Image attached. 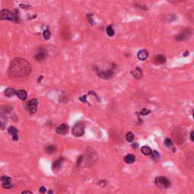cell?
I'll use <instances>...</instances> for the list:
<instances>
[{
  "label": "cell",
  "mask_w": 194,
  "mask_h": 194,
  "mask_svg": "<svg viewBox=\"0 0 194 194\" xmlns=\"http://www.w3.org/2000/svg\"><path fill=\"white\" fill-rule=\"evenodd\" d=\"M5 95L7 96V97H11L13 96L16 95V90H15L14 89L12 88H8L7 90H5Z\"/></svg>",
  "instance_id": "obj_17"
},
{
  "label": "cell",
  "mask_w": 194,
  "mask_h": 194,
  "mask_svg": "<svg viewBox=\"0 0 194 194\" xmlns=\"http://www.w3.org/2000/svg\"><path fill=\"white\" fill-rule=\"evenodd\" d=\"M155 62L156 64H164L166 62V58L163 55H158L155 58Z\"/></svg>",
  "instance_id": "obj_12"
},
{
  "label": "cell",
  "mask_w": 194,
  "mask_h": 194,
  "mask_svg": "<svg viewBox=\"0 0 194 194\" xmlns=\"http://www.w3.org/2000/svg\"><path fill=\"white\" fill-rule=\"evenodd\" d=\"M0 180L2 182V186L5 189H11L12 186V180L8 176H2Z\"/></svg>",
  "instance_id": "obj_6"
},
{
  "label": "cell",
  "mask_w": 194,
  "mask_h": 194,
  "mask_svg": "<svg viewBox=\"0 0 194 194\" xmlns=\"http://www.w3.org/2000/svg\"><path fill=\"white\" fill-rule=\"evenodd\" d=\"M126 140L128 142H132L134 140V135L132 132H128L126 134Z\"/></svg>",
  "instance_id": "obj_23"
},
{
  "label": "cell",
  "mask_w": 194,
  "mask_h": 194,
  "mask_svg": "<svg viewBox=\"0 0 194 194\" xmlns=\"http://www.w3.org/2000/svg\"><path fill=\"white\" fill-rule=\"evenodd\" d=\"M106 33H107V34L109 35V37H113V36H114V34H115V31H114V29L112 28V27H111V26H109V27H107Z\"/></svg>",
  "instance_id": "obj_22"
},
{
  "label": "cell",
  "mask_w": 194,
  "mask_h": 194,
  "mask_svg": "<svg viewBox=\"0 0 194 194\" xmlns=\"http://www.w3.org/2000/svg\"><path fill=\"white\" fill-rule=\"evenodd\" d=\"M186 37H187V34H185V33H180L178 36H176L175 39L178 41H182V40L186 39Z\"/></svg>",
  "instance_id": "obj_21"
},
{
  "label": "cell",
  "mask_w": 194,
  "mask_h": 194,
  "mask_svg": "<svg viewBox=\"0 0 194 194\" xmlns=\"http://www.w3.org/2000/svg\"><path fill=\"white\" fill-rule=\"evenodd\" d=\"M22 194H32L31 191H29V190H24Z\"/></svg>",
  "instance_id": "obj_28"
},
{
  "label": "cell",
  "mask_w": 194,
  "mask_h": 194,
  "mask_svg": "<svg viewBox=\"0 0 194 194\" xmlns=\"http://www.w3.org/2000/svg\"><path fill=\"white\" fill-rule=\"evenodd\" d=\"M132 75L134 77V78H136V79H140V78H142V71L140 70V68H136L135 70L132 71Z\"/></svg>",
  "instance_id": "obj_16"
},
{
  "label": "cell",
  "mask_w": 194,
  "mask_h": 194,
  "mask_svg": "<svg viewBox=\"0 0 194 194\" xmlns=\"http://www.w3.org/2000/svg\"><path fill=\"white\" fill-rule=\"evenodd\" d=\"M16 95L21 100H25L27 99V94L26 93V91L25 90H18V91H16Z\"/></svg>",
  "instance_id": "obj_13"
},
{
  "label": "cell",
  "mask_w": 194,
  "mask_h": 194,
  "mask_svg": "<svg viewBox=\"0 0 194 194\" xmlns=\"http://www.w3.org/2000/svg\"><path fill=\"white\" fill-rule=\"evenodd\" d=\"M0 127H1V121H0Z\"/></svg>",
  "instance_id": "obj_31"
},
{
  "label": "cell",
  "mask_w": 194,
  "mask_h": 194,
  "mask_svg": "<svg viewBox=\"0 0 194 194\" xmlns=\"http://www.w3.org/2000/svg\"><path fill=\"white\" fill-rule=\"evenodd\" d=\"M114 73L111 70H106V71H103V72H99L98 75L101 78H104V79H109L111 78L113 76Z\"/></svg>",
  "instance_id": "obj_10"
},
{
  "label": "cell",
  "mask_w": 194,
  "mask_h": 194,
  "mask_svg": "<svg viewBox=\"0 0 194 194\" xmlns=\"http://www.w3.org/2000/svg\"><path fill=\"white\" fill-rule=\"evenodd\" d=\"M84 125L81 122H78L75 124L72 129V134L75 137H81L84 133Z\"/></svg>",
  "instance_id": "obj_4"
},
{
  "label": "cell",
  "mask_w": 194,
  "mask_h": 194,
  "mask_svg": "<svg viewBox=\"0 0 194 194\" xmlns=\"http://www.w3.org/2000/svg\"><path fill=\"white\" fill-rule=\"evenodd\" d=\"M45 151L47 153H49V154H52V153L55 152L56 148L53 145H49V146H47L46 147Z\"/></svg>",
  "instance_id": "obj_18"
},
{
  "label": "cell",
  "mask_w": 194,
  "mask_h": 194,
  "mask_svg": "<svg viewBox=\"0 0 194 194\" xmlns=\"http://www.w3.org/2000/svg\"><path fill=\"white\" fill-rule=\"evenodd\" d=\"M132 147L133 148V149H137V148L138 147V146H137V143H134V144H133Z\"/></svg>",
  "instance_id": "obj_30"
},
{
  "label": "cell",
  "mask_w": 194,
  "mask_h": 194,
  "mask_svg": "<svg viewBox=\"0 0 194 194\" xmlns=\"http://www.w3.org/2000/svg\"><path fill=\"white\" fill-rule=\"evenodd\" d=\"M17 16L16 14L11 12L8 9H3L0 11V20L5 21V20H8V21H17Z\"/></svg>",
  "instance_id": "obj_2"
},
{
  "label": "cell",
  "mask_w": 194,
  "mask_h": 194,
  "mask_svg": "<svg viewBox=\"0 0 194 194\" xmlns=\"http://www.w3.org/2000/svg\"><path fill=\"white\" fill-rule=\"evenodd\" d=\"M155 183L161 189H167L170 186V182L165 177L160 176L155 179Z\"/></svg>",
  "instance_id": "obj_3"
},
{
  "label": "cell",
  "mask_w": 194,
  "mask_h": 194,
  "mask_svg": "<svg viewBox=\"0 0 194 194\" xmlns=\"http://www.w3.org/2000/svg\"><path fill=\"white\" fill-rule=\"evenodd\" d=\"M141 152H142V153H143V155H149L151 154L152 150H151L150 148L148 147V146H143V147L141 148Z\"/></svg>",
  "instance_id": "obj_19"
},
{
  "label": "cell",
  "mask_w": 194,
  "mask_h": 194,
  "mask_svg": "<svg viewBox=\"0 0 194 194\" xmlns=\"http://www.w3.org/2000/svg\"><path fill=\"white\" fill-rule=\"evenodd\" d=\"M164 145H165L168 148H171L172 147V146H173V143H172V141H171V139L166 138V139L164 140Z\"/></svg>",
  "instance_id": "obj_24"
},
{
  "label": "cell",
  "mask_w": 194,
  "mask_h": 194,
  "mask_svg": "<svg viewBox=\"0 0 194 194\" xmlns=\"http://www.w3.org/2000/svg\"><path fill=\"white\" fill-rule=\"evenodd\" d=\"M8 133L12 136V140L14 141H17L18 140V136H17V130L15 127H10L8 130Z\"/></svg>",
  "instance_id": "obj_9"
},
{
  "label": "cell",
  "mask_w": 194,
  "mask_h": 194,
  "mask_svg": "<svg viewBox=\"0 0 194 194\" xmlns=\"http://www.w3.org/2000/svg\"><path fill=\"white\" fill-rule=\"evenodd\" d=\"M62 162H63V158H58V160H56L55 162H53L52 164V168L55 169V170H56V169H58L60 167H61V165H62Z\"/></svg>",
  "instance_id": "obj_15"
},
{
  "label": "cell",
  "mask_w": 194,
  "mask_h": 194,
  "mask_svg": "<svg viewBox=\"0 0 194 194\" xmlns=\"http://www.w3.org/2000/svg\"><path fill=\"white\" fill-rule=\"evenodd\" d=\"M149 56V52H148L147 50H140V52H138L137 54V58L141 60V61H144L146 60Z\"/></svg>",
  "instance_id": "obj_11"
},
{
  "label": "cell",
  "mask_w": 194,
  "mask_h": 194,
  "mask_svg": "<svg viewBox=\"0 0 194 194\" xmlns=\"http://www.w3.org/2000/svg\"><path fill=\"white\" fill-rule=\"evenodd\" d=\"M193 134H194V132L193 131H192V132H191V134H190V138H191V140H192V141H193L194 140Z\"/></svg>",
  "instance_id": "obj_29"
},
{
  "label": "cell",
  "mask_w": 194,
  "mask_h": 194,
  "mask_svg": "<svg viewBox=\"0 0 194 194\" xmlns=\"http://www.w3.org/2000/svg\"><path fill=\"white\" fill-rule=\"evenodd\" d=\"M150 155H151V158L152 160H154V161H157V160L159 159L160 155H159V153L157 151H152Z\"/></svg>",
  "instance_id": "obj_20"
},
{
  "label": "cell",
  "mask_w": 194,
  "mask_h": 194,
  "mask_svg": "<svg viewBox=\"0 0 194 194\" xmlns=\"http://www.w3.org/2000/svg\"><path fill=\"white\" fill-rule=\"evenodd\" d=\"M50 37H51V33L49 32V31H44L43 32V37L45 38V39H49L50 38Z\"/></svg>",
  "instance_id": "obj_25"
},
{
  "label": "cell",
  "mask_w": 194,
  "mask_h": 194,
  "mask_svg": "<svg viewBox=\"0 0 194 194\" xmlns=\"http://www.w3.org/2000/svg\"><path fill=\"white\" fill-rule=\"evenodd\" d=\"M38 101L36 99H33L31 101H29L27 104V108L28 109L30 114H34L37 110Z\"/></svg>",
  "instance_id": "obj_5"
},
{
  "label": "cell",
  "mask_w": 194,
  "mask_h": 194,
  "mask_svg": "<svg viewBox=\"0 0 194 194\" xmlns=\"http://www.w3.org/2000/svg\"><path fill=\"white\" fill-rule=\"evenodd\" d=\"M151 111L149 110V109H143L141 111H140V114L142 115H147L148 114H149Z\"/></svg>",
  "instance_id": "obj_26"
},
{
  "label": "cell",
  "mask_w": 194,
  "mask_h": 194,
  "mask_svg": "<svg viewBox=\"0 0 194 194\" xmlns=\"http://www.w3.org/2000/svg\"><path fill=\"white\" fill-rule=\"evenodd\" d=\"M135 159H136L135 156L132 155V154H129V155H126L124 157V162L127 164H131L133 162H134Z\"/></svg>",
  "instance_id": "obj_14"
},
{
  "label": "cell",
  "mask_w": 194,
  "mask_h": 194,
  "mask_svg": "<svg viewBox=\"0 0 194 194\" xmlns=\"http://www.w3.org/2000/svg\"><path fill=\"white\" fill-rule=\"evenodd\" d=\"M68 131V126L65 124H62L59 125L56 129V132L58 134H62V135L66 134Z\"/></svg>",
  "instance_id": "obj_8"
},
{
  "label": "cell",
  "mask_w": 194,
  "mask_h": 194,
  "mask_svg": "<svg viewBox=\"0 0 194 194\" xmlns=\"http://www.w3.org/2000/svg\"><path fill=\"white\" fill-rule=\"evenodd\" d=\"M46 187L45 186H41L40 188H39V193H46Z\"/></svg>",
  "instance_id": "obj_27"
},
{
  "label": "cell",
  "mask_w": 194,
  "mask_h": 194,
  "mask_svg": "<svg viewBox=\"0 0 194 194\" xmlns=\"http://www.w3.org/2000/svg\"><path fill=\"white\" fill-rule=\"evenodd\" d=\"M46 55V50L43 48H39V49H38L37 53L35 55V58L38 62H40V61H42V60H43L45 58Z\"/></svg>",
  "instance_id": "obj_7"
},
{
  "label": "cell",
  "mask_w": 194,
  "mask_h": 194,
  "mask_svg": "<svg viewBox=\"0 0 194 194\" xmlns=\"http://www.w3.org/2000/svg\"><path fill=\"white\" fill-rule=\"evenodd\" d=\"M31 72V65L22 58H15L9 65L8 74L11 78L21 79L27 78Z\"/></svg>",
  "instance_id": "obj_1"
}]
</instances>
